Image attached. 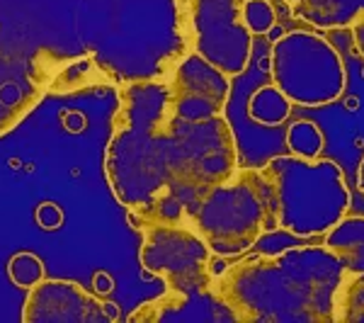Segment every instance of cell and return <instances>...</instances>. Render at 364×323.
<instances>
[{"label":"cell","instance_id":"2","mask_svg":"<svg viewBox=\"0 0 364 323\" xmlns=\"http://www.w3.org/2000/svg\"><path fill=\"white\" fill-rule=\"evenodd\" d=\"M345 268L326 245H284L214 275L211 295L236 323H336Z\"/></svg>","mask_w":364,"mask_h":323},{"label":"cell","instance_id":"17","mask_svg":"<svg viewBox=\"0 0 364 323\" xmlns=\"http://www.w3.org/2000/svg\"><path fill=\"white\" fill-rule=\"evenodd\" d=\"M350 34H352V44H355V51L364 58V13L357 15L355 20L350 22Z\"/></svg>","mask_w":364,"mask_h":323},{"label":"cell","instance_id":"13","mask_svg":"<svg viewBox=\"0 0 364 323\" xmlns=\"http://www.w3.org/2000/svg\"><path fill=\"white\" fill-rule=\"evenodd\" d=\"M336 323H364V272H345L336 292Z\"/></svg>","mask_w":364,"mask_h":323},{"label":"cell","instance_id":"18","mask_svg":"<svg viewBox=\"0 0 364 323\" xmlns=\"http://www.w3.org/2000/svg\"><path fill=\"white\" fill-rule=\"evenodd\" d=\"M357 187H360L362 195H364V158H362L360 168H357Z\"/></svg>","mask_w":364,"mask_h":323},{"label":"cell","instance_id":"15","mask_svg":"<svg viewBox=\"0 0 364 323\" xmlns=\"http://www.w3.org/2000/svg\"><path fill=\"white\" fill-rule=\"evenodd\" d=\"M10 280L20 287H32L37 285L39 280H44V268L42 260L32 253H17L8 265Z\"/></svg>","mask_w":364,"mask_h":323},{"label":"cell","instance_id":"16","mask_svg":"<svg viewBox=\"0 0 364 323\" xmlns=\"http://www.w3.org/2000/svg\"><path fill=\"white\" fill-rule=\"evenodd\" d=\"M243 15L252 34H267L274 27V8L267 0H245Z\"/></svg>","mask_w":364,"mask_h":323},{"label":"cell","instance_id":"12","mask_svg":"<svg viewBox=\"0 0 364 323\" xmlns=\"http://www.w3.org/2000/svg\"><path fill=\"white\" fill-rule=\"evenodd\" d=\"M248 112L250 120L257 122L260 127H279L291 115V102L269 83L255 90V95L248 102Z\"/></svg>","mask_w":364,"mask_h":323},{"label":"cell","instance_id":"4","mask_svg":"<svg viewBox=\"0 0 364 323\" xmlns=\"http://www.w3.org/2000/svg\"><path fill=\"white\" fill-rule=\"evenodd\" d=\"M262 170L274 190L277 228L291 236H326L350 211L345 173L331 158L274 156Z\"/></svg>","mask_w":364,"mask_h":323},{"label":"cell","instance_id":"8","mask_svg":"<svg viewBox=\"0 0 364 323\" xmlns=\"http://www.w3.org/2000/svg\"><path fill=\"white\" fill-rule=\"evenodd\" d=\"M117 316L112 304L68 280H39L22 307L25 323H107Z\"/></svg>","mask_w":364,"mask_h":323},{"label":"cell","instance_id":"14","mask_svg":"<svg viewBox=\"0 0 364 323\" xmlns=\"http://www.w3.org/2000/svg\"><path fill=\"white\" fill-rule=\"evenodd\" d=\"M323 132L314 122H294L287 132V146L291 149L294 156H301V158H316L321 154L323 149Z\"/></svg>","mask_w":364,"mask_h":323},{"label":"cell","instance_id":"1","mask_svg":"<svg viewBox=\"0 0 364 323\" xmlns=\"http://www.w3.org/2000/svg\"><path fill=\"white\" fill-rule=\"evenodd\" d=\"M238 168V146L224 115L192 120L161 70L122 85L105 175L129 219L187 221L209 187Z\"/></svg>","mask_w":364,"mask_h":323},{"label":"cell","instance_id":"3","mask_svg":"<svg viewBox=\"0 0 364 323\" xmlns=\"http://www.w3.org/2000/svg\"><path fill=\"white\" fill-rule=\"evenodd\" d=\"M187 221L219 258L240 255L277 231V202L262 168L238 166L209 187L187 211Z\"/></svg>","mask_w":364,"mask_h":323},{"label":"cell","instance_id":"10","mask_svg":"<svg viewBox=\"0 0 364 323\" xmlns=\"http://www.w3.org/2000/svg\"><path fill=\"white\" fill-rule=\"evenodd\" d=\"M331 253L338 255L348 275L364 272V216L360 214H345L331 231H326L323 238Z\"/></svg>","mask_w":364,"mask_h":323},{"label":"cell","instance_id":"6","mask_svg":"<svg viewBox=\"0 0 364 323\" xmlns=\"http://www.w3.org/2000/svg\"><path fill=\"white\" fill-rule=\"evenodd\" d=\"M243 8L245 0H173L175 39L228 78L240 75L250 63L255 37Z\"/></svg>","mask_w":364,"mask_h":323},{"label":"cell","instance_id":"7","mask_svg":"<svg viewBox=\"0 0 364 323\" xmlns=\"http://www.w3.org/2000/svg\"><path fill=\"white\" fill-rule=\"evenodd\" d=\"M139 258L149 275L163 282L166 292L192 297H214V253L190 221H141Z\"/></svg>","mask_w":364,"mask_h":323},{"label":"cell","instance_id":"9","mask_svg":"<svg viewBox=\"0 0 364 323\" xmlns=\"http://www.w3.org/2000/svg\"><path fill=\"white\" fill-rule=\"evenodd\" d=\"M49 90V68L0 51V137L20 125Z\"/></svg>","mask_w":364,"mask_h":323},{"label":"cell","instance_id":"5","mask_svg":"<svg viewBox=\"0 0 364 323\" xmlns=\"http://www.w3.org/2000/svg\"><path fill=\"white\" fill-rule=\"evenodd\" d=\"M272 85L299 107H323L345 92L348 75L338 49L311 29L284 32L269 51Z\"/></svg>","mask_w":364,"mask_h":323},{"label":"cell","instance_id":"11","mask_svg":"<svg viewBox=\"0 0 364 323\" xmlns=\"http://www.w3.org/2000/svg\"><path fill=\"white\" fill-rule=\"evenodd\" d=\"M364 13V0H301L294 10L296 20L306 22L311 29H348L357 15Z\"/></svg>","mask_w":364,"mask_h":323},{"label":"cell","instance_id":"19","mask_svg":"<svg viewBox=\"0 0 364 323\" xmlns=\"http://www.w3.org/2000/svg\"><path fill=\"white\" fill-rule=\"evenodd\" d=\"M282 3H284V5H287V8H289V10H291V13H294V10L299 8V3H301V0H282Z\"/></svg>","mask_w":364,"mask_h":323}]
</instances>
